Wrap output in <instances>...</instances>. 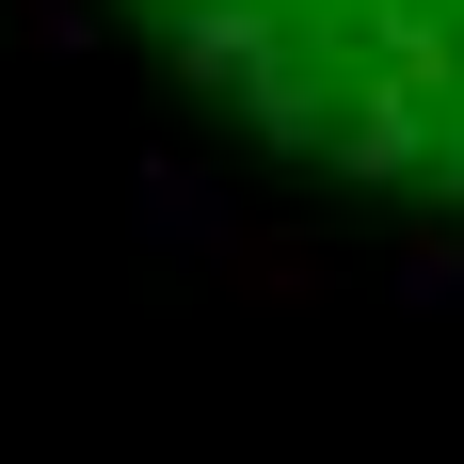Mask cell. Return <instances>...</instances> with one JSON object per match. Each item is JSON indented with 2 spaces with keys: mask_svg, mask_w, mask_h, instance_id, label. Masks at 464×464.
<instances>
[{
  "mask_svg": "<svg viewBox=\"0 0 464 464\" xmlns=\"http://www.w3.org/2000/svg\"><path fill=\"white\" fill-rule=\"evenodd\" d=\"M240 129L464 208V0H129Z\"/></svg>",
  "mask_w": 464,
  "mask_h": 464,
  "instance_id": "obj_1",
  "label": "cell"
}]
</instances>
